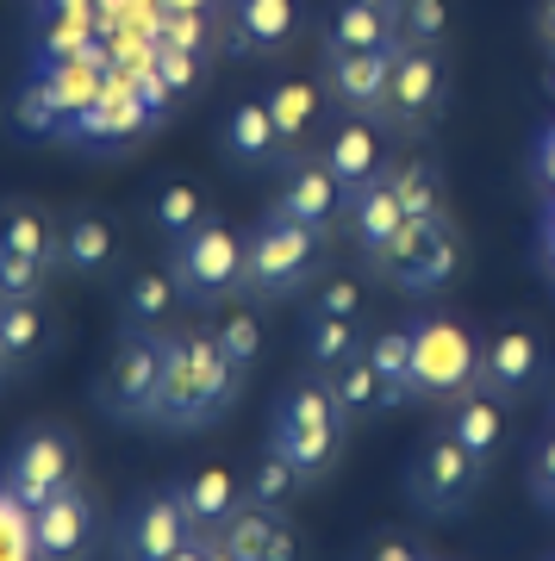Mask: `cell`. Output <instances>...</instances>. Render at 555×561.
I'll list each match as a JSON object with an SVG mask.
<instances>
[{
  "label": "cell",
  "mask_w": 555,
  "mask_h": 561,
  "mask_svg": "<svg viewBox=\"0 0 555 561\" xmlns=\"http://www.w3.org/2000/svg\"><path fill=\"white\" fill-rule=\"evenodd\" d=\"M243 393V375L225 362L213 331H169V362H162V393L150 424L169 437H194L206 424H218Z\"/></svg>",
  "instance_id": "6da1fadb"
},
{
  "label": "cell",
  "mask_w": 555,
  "mask_h": 561,
  "mask_svg": "<svg viewBox=\"0 0 555 561\" xmlns=\"http://www.w3.org/2000/svg\"><path fill=\"white\" fill-rule=\"evenodd\" d=\"M343 437H350V419H343L338 393L325 387V375L287 381V393H281L275 412H269V449L294 461L299 481L306 486L325 481L343 461Z\"/></svg>",
  "instance_id": "7a4b0ae2"
},
{
  "label": "cell",
  "mask_w": 555,
  "mask_h": 561,
  "mask_svg": "<svg viewBox=\"0 0 555 561\" xmlns=\"http://www.w3.org/2000/svg\"><path fill=\"white\" fill-rule=\"evenodd\" d=\"M318 268H325V231L287 219L281 206H269L243 231V300H294L318 280Z\"/></svg>",
  "instance_id": "3957f363"
},
{
  "label": "cell",
  "mask_w": 555,
  "mask_h": 561,
  "mask_svg": "<svg viewBox=\"0 0 555 561\" xmlns=\"http://www.w3.org/2000/svg\"><path fill=\"white\" fill-rule=\"evenodd\" d=\"M169 275H175L181 300L200 312L243 300V231H231L225 219H206L200 231L169 243Z\"/></svg>",
  "instance_id": "277c9868"
},
{
  "label": "cell",
  "mask_w": 555,
  "mask_h": 561,
  "mask_svg": "<svg viewBox=\"0 0 555 561\" xmlns=\"http://www.w3.org/2000/svg\"><path fill=\"white\" fill-rule=\"evenodd\" d=\"M162 362H169V331H120L94 381V405L113 424H150L162 393Z\"/></svg>",
  "instance_id": "5b68a950"
},
{
  "label": "cell",
  "mask_w": 555,
  "mask_h": 561,
  "mask_svg": "<svg viewBox=\"0 0 555 561\" xmlns=\"http://www.w3.org/2000/svg\"><path fill=\"white\" fill-rule=\"evenodd\" d=\"M480 387V343L450 312H418L412 319V400H456Z\"/></svg>",
  "instance_id": "8992f818"
},
{
  "label": "cell",
  "mask_w": 555,
  "mask_h": 561,
  "mask_svg": "<svg viewBox=\"0 0 555 561\" xmlns=\"http://www.w3.org/2000/svg\"><path fill=\"white\" fill-rule=\"evenodd\" d=\"M480 481H487V468H480L450 431H431V437L406 456V500H412V512H424V518H462V512L475 505Z\"/></svg>",
  "instance_id": "52a82bcc"
},
{
  "label": "cell",
  "mask_w": 555,
  "mask_h": 561,
  "mask_svg": "<svg viewBox=\"0 0 555 561\" xmlns=\"http://www.w3.org/2000/svg\"><path fill=\"white\" fill-rule=\"evenodd\" d=\"M443 101H450V69L437 57V44H406L394 50V76H387V101H381V125L412 138V131H431L443 119Z\"/></svg>",
  "instance_id": "ba28073f"
},
{
  "label": "cell",
  "mask_w": 555,
  "mask_h": 561,
  "mask_svg": "<svg viewBox=\"0 0 555 561\" xmlns=\"http://www.w3.org/2000/svg\"><path fill=\"white\" fill-rule=\"evenodd\" d=\"M0 481H7V493H20L25 505H44L57 500L63 486H76V437L63 431V424H25L20 437H13V449H7V461H0Z\"/></svg>",
  "instance_id": "9c48e42d"
},
{
  "label": "cell",
  "mask_w": 555,
  "mask_h": 561,
  "mask_svg": "<svg viewBox=\"0 0 555 561\" xmlns=\"http://www.w3.org/2000/svg\"><path fill=\"white\" fill-rule=\"evenodd\" d=\"M456 268H462L456 225L443 219V213H431V219L406 225V238L394 243V256H387L381 275L394 280V287H406V294H443L456 280Z\"/></svg>",
  "instance_id": "30bf717a"
},
{
  "label": "cell",
  "mask_w": 555,
  "mask_h": 561,
  "mask_svg": "<svg viewBox=\"0 0 555 561\" xmlns=\"http://www.w3.org/2000/svg\"><path fill=\"white\" fill-rule=\"evenodd\" d=\"M194 518H188V505H181L175 486H162V493H144L132 512L120 518V537H113V556L120 561H169L181 542H194Z\"/></svg>",
  "instance_id": "8fae6325"
},
{
  "label": "cell",
  "mask_w": 555,
  "mask_h": 561,
  "mask_svg": "<svg viewBox=\"0 0 555 561\" xmlns=\"http://www.w3.org/2000/svg\"><path fill=\"white\" fill-rule=\"evenodd\" d=\"M94 530H100V512H94V493L88 486H63L57 500L32 505V542H38V561H88L94 556Z\"/></svg>",
  "instance_id": "7c38bea8"
},
{
  "label": "cell",
  "mask_w": 555,
  "mask_h": 561,
  "mask_svg": "<svg viewBox=\"0 0 555 561\" xmlns=\"http://www.w3.org/2000/svg\"><path fill=\"white\" fill-rule=\"evenodd\" d=\"M275 206L287 213V219L313 225V231H331V225L343 219L350 194H343V181L331 175V162L318 157V150H299V157H287V169H281Z\"/></svg>",
  "instance_id": "4fadbf2b"
},
{
  "label": "cell",
  "mask_w": 555,
  "mask_h": 561,
  "mask_svg": "<svg viewBox=\"0 0 555 561\" xmlns=\"http://www.w3.org/2000/svg\"><path fill=\"white\" fill-rule=\"evenodd\" d=\"M394 50H325V69H318V88L343 106V113H362V119H381V101H387V76H394Z\"/></svg>",
  "instance_id": "5bb4252c"
},
{
  "label": "cell",
  "mask_w": 555,
  "mask_h": 561,
  "mask_svg": "<svg viewBox=\"0 0 555 561\" xmlns=\"http://www.w3.org/2000/svg\"><path fill=\"white\" fill-rule=\"evenodd\" d=\"M318 157L331 162V175L343 181V194H362V187H375V181H387V125L362 119V113H343L338 125H331V138L318 144Z\"/></svg>",
  "instance_id": "9a60e30c"
},
{
  "label": "cell",
  "mask_w": 555,
  "mask_h": 561,
  "mask_svg": "<svg viewBox=\"0 0 555 561\" xmlns=\"http://www.w3.org/2000/svg\"><path fill=\"white\" fill-rule=\"evenodd\" d=\"M343 219H350V238H356L362 262L369 268H387V256H394V243L406 238V225H412V213H406V201L394 194V181H375V187H362V194H350V206H343Z\"/></svg>",
  "instance_id": "2e32d148"
},
{
  "label": "cell",
  "mask_w": 555,
  "mask_h": 561,
  "mask_svg": "<svg viewBox=\"0 0 555 561\" xmlns=\"http://www.w3.org/2000/svg\"><path fill=\"white\" fill-rule=\"evenodd\" d=\"M543 375V337L524 331V324H506L480 343V387L499 393V400H524Z\"/></svg>",
  "instance_id": "e0dca14e"
},
{
  "label": "cell",
  "mask_w": 555,
  "mask_h": 561,
  "mask_svg": "<svg viewBox=\"0 0 555 561\" xmlns=\"http://www.w3.org/2000/svg\"><path fill=\"white\" fill-rule=\"evenodd\" d=\"M506 405L499 393H487V387H468V393H456L450 400V412H443V431L468 449V456L480 461V468H494L499 449H506V437H512V419H506Z\"/></svg>",
  "instance_id": "ac0fdd59"
},
{
  "label": "cell",
  "mask_w": 555,
  "mask_h": 561,
  "mask_svg": "<svg viewBox=\"0 0 555 561\" xmlns=\"http://www.w3.org/2000/svg\"><path fill=\"white\" fill-rule=\"evenodd\" d=\"M218 542L238 561H299V530L287 524V512H275V505L243 500L238 512H231V524L218 530Z\"/></svg>",
  "instance_id": "d6986e66"
},
{
  "label": "cell",
  "mask_w": 555,
  "mask_h": 561,
  "mask_svg": "<svg viewBox=\"0 0 555 561\" xmlns=\"http://www.w3.org/2000/svg\"><path fill=\"white\" fill-rule=\"evenodd\" d=\"M218 150L225 162H238V169H275L287 157V144H281V125L269 113V101H238L218 125Z\"/></svg>",
  "instance_id": "ffe728a7"
},
{
  "label": "cell",
  "mask_w": 555,
  "mask_h": 561,
  "mask_svg": "<svg viewBox=\"0 0 555 561\" xmlns=\"http://www.w3.org/2000/svg\"><path fill=\"white\" fill-rule=\"evenodd\" d=\"M299 0H238L231 7V50L238 57H275L294 44Z\"/></svg>",
  "instance_id": "44dd1931"
},
{
  "label": "cell",
  "mask_w": 555,
  "mask_h": 561,
  "mask_svg": "<svg viewBox=\"0 0 555 561\" xmlns=\"http://www.w3.org/2000/svg\"><path fill=\"white\" fill-rule=\"evenodd\" d=\"M144 125H150L144 94H132V88H100L94 106H88L81 119H69L63 131H69V138H88V144H120V138H138Z\"/></svg>",
  "instance_id": "7402d4cb"
},
{
  "label": "cell",
  "mask_w": 555,
  "mask_h": 561,
  "mask_svg": "<svg viewBox=\"0 0 555 561\" xmlns=\"http://www.w3.org/2000/svg\"><path fill=\"white\" fill-rule=\"evenodd\" d=\"M399 44L394 7L381 0H338V13L325 20V50H387Z\"/></svg>",
  "instance_id": "603a6c76"
},
{
  "label": "cell",
  "mask_w": 555,
  "mask_h": 561,
  "mask_svg": "<svg viewBox=\"0 0 555 561\" xmlns=\"http://www.w3.org/2000/svg\"><path fill=\"white\" fill-rule=\"evenodd\" d=\"M175 493H181V505H188L194 530H206V537H218V530L231 524V512L243 505V481H231V468H200V474H188Z\"/></svg>",
  "instance_id": "cb8c5ba5"
},
{
  "label": "cell",
  "mask_w": 555,
  "mask_h": 561,
  "mask_svg": "<svg viewBox=\"0 0 555 561\" xmlns=\"http://www.w3.org/2000/svg\"><path fill=\"white\" fill-rule=\"evenodd\" d=\"M57 343V324L44 312V300H0V350L13 368H32V362L50 356Z\"/></svg>",
  "instance_id": "d4e9b609"
},
{
  "label": "cell",
  "mask_w": 555,
  "mask_h": 561,
  "mask_svg": "<svg viewBox=\"0 0 555 561\" xmlns=\"http://www.w3.org/2000/svg\"><path fill=\"white\" fill-rule=\"evenodd\" d=\"M120 262V231L100 219V213H76V219H63V268L81 280L106 275Z\"/></svg>",
  "instance_id": "484cf974"
},
{
  "label": "cell",
  "mask_w": 555,
  "mask_h": 561,
  "mask_svg": "<svg viewBox=\"0 0 555 561\" xmlns=\"http://www.w3.org/2000/svg\"><path fill=\"white\" fill-rule=\"evenodd\" d=\"M175 300H181V287L169 268H138L120 294V331H162Z\"/></svg>",
  "instance_id": "4316f807"
},
{
  "label": "cell",
  "mask_w": 555,
  "mask_h": 561,
  "mask_svg": "<svg viewBox=\"0 0 555 561\" xmlns=\"http://www.w3.org/2000/svg\"><path fill=\"white\" fill-rule=\"evenodd\" d=\"M299 337H306V362H313L318 375H331V368H343V362H356L369 350L362 319H331V312H306Z\"/></svg>",
  "instance_id": "83f0119b"
},
{
  "label": "cell",
  "mask_w": 555,
  "mask_h": 561,
  "mask_svg": "<svg viewBox=\"0 0 555 561\" xmlns=\"http://www.w3.org/2000/svg\"><path fill=\"white\" fill-rule=\"evenodd\" d=\"M325 387L338 393V405H343V419H350V424L375 419V412H394V400H387V381L375 375V362H369V350H362L356 362H343V368H331V375H325Z\"/></svg>",
  "instance_id": "f1b7e54d"
},
{
  "label": "cell",
  "mask_w": 555,
  "mask_h": 561,
  "mask_svg": "<svg viewBox=\"0 0 555 561\" xmlns=\"http://www.w3.org/2000/svg\"><path fill=\"white\" fill-rule=\"evenodd\" d=\"M0 243H13L38 268H63V225H50L38 206H7L0 213Z\"/></svg>",
  "instance_id": "f546056e"
},
{
  "label": "cell",
  "mask_w": 555,
  "mask_h": 561,
  "mask_svg": "<svg viewBox=\"0 0 555 561\" xmlns=\"http://www.w3.org/2000/svg\"><path fill=\"white\" fill-rule=\"evenodd\" d=\"M262 101H269V113H275V125H281L287 157H299L306 138H313V119H318V88L313 81H281V88H269Z\"/></svg>",
  "instance_id": "4dcf8cb0"
},
{
  "label": "cell",
  "mask_w": 555,
  "mask_h": 561,
  "mask_svg": "<svg viewBox=\"0 0 555 561\" xmlns=\"http://www.w3.org/2000/svg\"><path fill=\"white\" fill-rule=\"evenodd\" d=\"M387 181H394V194L406 201V213H412V219H431V213H443V169H437L431 157H399V162H387Z\"/></svg>",
  "instance_id": "1f68e13d"
},
{
  "label": "cell",
  "mask_w": 555,
  "mask_h": 561,
  "mask_svg": "<svg viewBox=\"0 0 555 561\" xmlns=\"http://www.w3.org/2000/svg\"><path fill=\"white\" fill-rule=\"evenodd\" d=\"M150 219H157L162 243H181L188 231H200V225L213 219V213H206V194H200L194 181H169V187H157V201H150Z\"/></svg>",
  "instance_id": "d6a6232c"
},
{
  "label": "cell",
  "mask_w": 555,
  "mask_h": 561,
  "mask_svg": "<svg viewBox=\"0 0 555 561\" xmlns=\"http://www.w3.org/2000/svg\"><path fill=\"white\" fill-rule=\"evenodd\" d=\"M369 362L387 381V400L394 405L412 400V324H387L381 337H369Z\"/></svg>",
  "instance_id": "836d02e7"
},
{
  "label": "cell",
  "mask_w": 555,
  "mask_h": 561,
  "mask_svg": "<svg viewBox=\"0 0 555 561\" xmlns=\"http://www.w3.org/2000/svg\"><path fill=\"white\" fill-rule=\"evenodd\" d=\"M213 337H218V350H225V362H231V368H238L243 381H250V368L262 362V319H257V312L231 300L225 312H218Z\"/></svg>",
  "instance_id": "e575fe53"
},
{
  "label": "cell",
  "mask_w": 555,
  "mask_h": 561,
  "mask_svg": "<svg viewBox=\"0 0 555 561\" xmlns=\"http://www.w3.org/2000/svg\"><path fill=\"white\" fill-rule=\"evenodd\" d=\"M299 468L287 456H275V449H262L257 468H250V481H243V500L250 505H275V512H287V500L299 493Z\"/></svg>",
  "instance_id": "d590c367"
},
{
  "label": "cell",
  "mask_w": 555,
  "mask_h": 561,
  "mask_svg": "<svg viewBox=\"0 0 555 561\" xmlns=\"http://www.w3.org/2000/svg\"><path fill=\"white\" fill-rule=\"evenodd\" d=\"M0 561H38V542H32V505L20 493H7L0 481Z\"/></svg>",
  "instance_id": "8d00e7d4"
},
{
  "label": "cell",
  "mask_w": 555,
  "mask_h": 561,
  "mask_svg": "<svg viewBox=\"0 0 555 561\" xmlns=\"http://www.w3.org/2000/svg\"><path fill=\"white\" fill-rule=\"evenodd\" d=\"M394 25L406 44H443V32H450V0H399Z\"/></svg>",
  "instance_id": "74e56055"
},
{
  "label": "cell",
  "mask_w": 555,
  "mask_h": 561,
  "mask_svg": "<svg viewBox=\"0 0 555 561\" xmlns=\"http://www.w3.org/2000/svg\"><path fill=\"white\" fill-rule=\"evenodd\" d=\"M44 280H50V268L20 256L13 243H0V300H44Z\"/></svg>",
  "instance_id": "f35d334b"
},
{
  "label": "cell",
  "mask_w": 555,
  "mask_h": 561,
  "mask_svg": "<svg viewBox=\"0 0 555 561\" xmlns=\"http://www.w3.org/2000/svg\"><path fill=\"white\" fill-rule=\"evenodd\" d=\"M13 119H20L25 131H63V113H57V101H50L44 81H32L20 101H13Z\"/></svg>",
  "instance_id": "ab89813d"
},
{
  "label": "cell",
  "mask_w": 555,
  "mask_h": 561,
  "mask_svg": "<svg viewBox=\"0 0 555 561\" xmlns=\"http://www.w3.org/2000/svg\"><path fill=\"white\" fill-rule=\"evenodd\" d=\"M531 500L543 505V512H555V419H550V431L536 437V456H531Z\"/></svg>",
  "instance_id": "60d3db41"
},
{
  "label": "cell",
  "mask_w": 555,
  "mask_h": 561,
  "mask_svg": "<svg viewBox=\"0 0 555 561\" xmlns=\"http://www.w3.org/2000/svg\"><path fill=\"white\" fill-rule=\"evenodd\" d=\"M313 312H331V319H362V287H356V280H318Z\"/></svg>",
  "instance_id": "b9f144b4"
},
{
  "label": "cell",
  "mask_w": 555,
  "mask_h": 561,
  "mask_svg": "<svg viewBox=\"0 0 555 561\" xmlns=\"http://www.w3.org/2000/svg\"><path fill=\"white\" fill-rule=\"evenodd\" d=\"M362 561H431V556H424L412 537H375L362 549Z\"/></svg>",
  "instance_id": "7bdbcfd3"
},
{
  "label": "cell",
  "mask_w": 555,
  "mask_h": 561,
  "mask_svg": "<svg viewBox=\"0 0 555 561\" xmlns=\"http://www.w3.org/2000/svg\"><path fill=\"white\" fill-rule=\"evenodd\" d=\"M169 561H213V537L200 530V537H194V542H181V549H175Z\"/></svg>",
  "instance_id": "ee69618b"
},
{
  "label": "cell",
  "mask_w": 555,
  "mask_h": 561,
  "mask_svg": "<svg viewBox=\"0 0 555 561\" xmlns=\"http://www.w3.org/2000/svg\"><path fill=\"white\" fill-rule=\"evenodd\" d=\"M536 169H543V175L555 181V131H550V138H543V150H536Z\"/></svg>",
  "instance_id": "f6af8a7d"
},
{
  "label": "cell",
  "mask_w": 555,
  "mask_h": 561,
  "mask_svg": "<svg viewBox=\"0 0 555 561\" xmlns=\"http://www.w3.org/2000/svg\"><path fill=\"white\" fill-rule=\"evenodd\" d=\"M543 38L555 44V0H543Z\"/></svg>",
  "instance_id": "bcb514c9"
},
{
  "label": "cell",
  "mask_w": 555,
  "mask_h": 561,
  "mask_svg": "<svg viewBox=\"0 0 555 561\" xmlns=\"http://www.w3.org/2000/svg\"><path fill=\"white\" fill-rule=\"evenodd\" d=\"M543 262H550V275H555V225H550V238H543Z\"/></svg>",
  "instance_id": "7dc6e473"
},
{
  "label": "cell",
  "mask_w": 555,
  "mask_h": 561,
  "mask_svg": "<svg viewBox=\"0 0 555 561\" xmlns=\"http://www.w3.org/2000/svg\"><path fill=\"white\" fill-rule=\"evenodd\" d=\"M7 375H13V362H7V350H0V387H7Z\"/></svg>",
  "instance_id": "c3c4849f"
},
{
  "label": "cell",
  "mask_w": 555,
  "mask_h": 561,
  "mask_svg": "<svg viewBox=\"0 0 555 561\" xmlns=\"http://www.w3.org/2000/svg\"><path fill=\"white\" fill-rule=\"evenodd\" d=\"M550 88H555V62H550Z\"/></svg>",
  "instance_id": "681fc988"
},
{
  "label": "cell",
  "mask_w": 555,
  "mask_h": 561,
  "mask_svg": "<svg viewBox=\"0 0 555 561\" xmlns=\"http://www.w3.org/2000/svg\"><path fill=\"white\" fill-rule=\"evenodd\" d=\"M550 561H555V556H550Z\"/></svg>",
  "instance_id": "f907efd6"
}]
</instances>
